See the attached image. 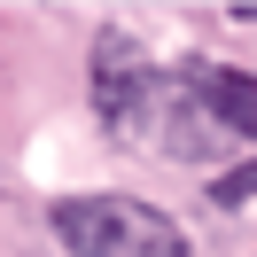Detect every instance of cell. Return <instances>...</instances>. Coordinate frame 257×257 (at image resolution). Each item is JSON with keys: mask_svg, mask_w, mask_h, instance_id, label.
I'll use <instances>...</instances> for the list:
<instances>
[{"mask_svg": "<svg viewBox=\"0 0 257 257\" xmlns=\"http://www.w3.org/2000/svg\"><path fill=\"white\" fill-rule=\"evenodd\" d=\"M47 226L70 257H187L179 218H164L141 195H63Z\"/></svg>", "mask_w": 257, "mask_h": 257, "instance_id": "obj_1", "label": "cell"}, {"mask_svg": "<svg viewBox=\"0 0 257 257\" xmlns=\"http://www.w3.org/2000/svg\"><path fill=\"white\" fill-rule=\"evenodd\" d=\"M187 86H195V101H203V109L218 117L226 133L257 141V78H241V70H218V63H187Z\"/></svg>", "mask_w": 257, "mask_h": 257, "instance_id": "obj_2", "label": "cell"}, {"mask_svg": "<svg viewBox=\"0 0 257 257\" xmlns=\"http://www.w3.org/2000/svg\"><path fill=\"white\" fill-rule=\"evenodd\" d=\"M210 195H218V203H249V195H257V164H241V172H226V179H218Z\"/></svg>", "mask_w": 257, "mask_h": 257, "instance_id": "obj_3", "label": "cell"}, {"mask_svg": "<svg viewBox=\"0 0 257 257\" xmlns=\"http://www.w3.org/2000/svg\"><path fill=\"white\" fill-rule=\"evenodd\" d=\"M241 16H249V24H257V8H241Z\"/></svg>", "mask_w": 257, "mask_h": 257, "instance_id": "obj_4", "label": "cell"}]
</instances>
